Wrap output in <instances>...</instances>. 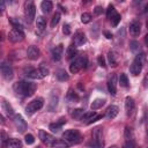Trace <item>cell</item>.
<instances>
[{
    "instance_id": "16",
    "label": "cell",
    "mask_w": 148,
    "mask_h": 148,
    "mask_svg": "<svg viewBox=\"0 0 148 148\" xmlns=\"http://www.w3.org/2000/svg\"><path fill=\"white\" fill-rule=\"evenodd\" d=\"M101 118H102V116H98L95 111H89V112H86V113L83 114L82 121L86 120L87 124H91V123H94V121H96V120H98V119H101Z\"/></svg>"
},
{
    "instance_id": "1",
    "label": "cell",
    "mask_w": 148,
    "mask_h": 148,
    "mask_svg": "<svg viewBox=\"0 0 148 148\" xmlns=\"http://www.w3.org/2000/svg\"><path fill=\"white\" fill-rule=\"evenodd\" d=\"M37 86L36 83L32 82H27V81H18L14 84V90L17 95L21 96H31L34 95Z\"/></svg>"
},
{
    "instance_id": "37",
    "label": "cell",
    "mask_w": 148,
    "mask_h": 148,
    "mask_svg": "<svg viewBox=\"0 0 148 148\" xmlns=\"http://www.w3.org/2000/svg\"><path fill=\"white\" fill-rule=\"evenodd\" d=\"M59 21H60V13L56 12L53 17H52V20H51V28H54L59 23Z\"/></svg>"
},
{
    "instance_id": "52",
    "label": "cell",
    "mask_w": 148,
    "mask_h": 148,
    "mask_svg": "<svg viewBox=\"0 0 148 148\" xmlns=\"http://www.w3.org/2000/svg\"><path fill=\"white\" fill-rule=\"evenodd\" d=\"M147 138H148V130H147Z\"/></svg>"
},
{
    "instance_id": "53",
    "label": "cell",
    "mask_w": 148,
    "mask_h": 148,
    "mask_svg": "<svg viewBox=\"0 0 148 148\" xmlns=\"http://www.w3.org/2000/svg\"><path fill=\"white\" fill-rule=\"evenodd\" d=\"M147 28H148V21H147Z\"/></svg>"
},
{
    "instance_id": "19",
    "label": "cell",
    "mask_w": 148,
    "mask_h": 148,
    "mask_svg": "<svg viewBox=\"0 0 148 148\" xmlns=\"http://www.w3.org/2000/svg\"><path fill=\"white\" fill-rule=\"evenodd\" d=\"M1 108H2L3 113H6L8 117H14V116H15V113H14V110H13L12 105H10L7 101H5V99H2V101H1Z\"/></svg>"
},
{
    "instance_id": "36",
    "label": "cell",
    "mask_w": 148,
    "mask_h": 148,
    "mask_svg": "<svg viewBox=\"0 0 148 148\" xmlns=\"http://www.w3.org/2000/svg\"><path fill=\"white\" fill-rule=\"evenodd\" d=\"M116 14H117V12H116L114 7H113L112 5H109V7H108V9H106V16H108V18L111 20Z\"/></svg>"
},
{
    "instance_id": "5",
    "label": "cell",
    "mask_w": 148,
    "mask_h": 148,
    "mask_svg": "<svg viewBox=\"0 0 148 148\" xmlns=\"http://www.w3.org/2000/svg\"><path fill=\"white\" fill-rule=\"evenodd\" d=\"M62 139L71 143H77L81 141V134L77 130H67L62 133Z\"/></svg>"
},
{
    "instance_id": "32",
    "label": "cell",
    "mask_w": 148,
    "mask_h": 148,
    "mask_svg": "<svg viewBox=\"0 0 148 148\" xmlns=\"http://www.w3.org/2000/svg\"><path fill=\"white\" fill-rule=\"evenodd\" d=\"M84 113H86V112H84L83 109H75V110L72 111L71 116H72L74 119H82V117H83Z\"/></svg>"
},
{
    "instance_id": "10",
    "label": "cell",
    "mask_w": 148,
    "mask_h": 148,
    "mask_svg": "<svg viewBox=\"0 0 148 148\" xmlns=\"http://www.w3.org/2000/svg\"><path fill=\"white\" fill-rule=\"evenodd\" d=\"M13 121H14V125H15V127L18 132H24L27 130V123L22 118L21 114H15L13 117Z\"/></svg>"
},
{
    "instance_id": "46",
    "label": "cell",
    "mask_w": 148,
    "mask_h": 148,
    "mask_svg": "<svg viewBox=\"0 0 148 148\" xmlns=\"http://www.w3.org/2000/svg\"><path fill=\"white\" fill-rule=\"evenodd\" d=\"M104 35H105V37L108 39H112V34H110L109 31H104Z\"/></svg>"
},
{
    "instance_id": "2",
    "label": "cell",
    "mask_w": 148,
    "mask_h": 148,
    "mask_svg": "<svg viewBox=\"0 0 148 148\" xmlns=\"http://www.w3.org/2000/svg\"><path fill=\"white\" fill-rule=\"evenodd\" d=\"M145 59H146L145 53H139V54H136V56H135V58H134L133 62H132V64H131V66H130V72H131V74H132V75L136 76V75H139V74L141 73L142 67H143Z\"/></svg>"
},
{
    "instance_id": "21",
    "label": "cell",
    "mask_w": 148,
    "mask_h": 148,
    "mask_svg": "<svg viewBox=\"0 0 148 148\" xmlns=\"http://www.w3.org/2000/svg\"><path fill=\"white\" fill-rule=\"evenodd\" d=\"M65 124H66V119H65V118H60V119L57 120L56 123L50 124V130H51L52 132H59V131L61 130L62 125H65Z\"/></svg>"
},
{
    "instance_id": "33",
    "label": "cell",
    "mask_w": 148,
    "mask_h": 148,
    "mask_svg": "<svg viewBox=\"0 0 148 148\" xmlns=\"http://www.w3.org/2000/svg\"><path fill=\"white\" fill-rule=\"evenodd\" d=\"M57 79H58L59 81H67V80L69 79V76H68V74L66 73L65 69H59V71L57 72Z\"/></svg>"
},
{
    "instance_id": "48",
    "label": "cell",
    "mask_w": 148,
    "mask_h": 148,
    "mask_svg": "<svg viewBox=\"0 0 148 148\" xmlns=\"http://www.w3.org/2000/svg\"><path fill=\"white\" fill-rule=\"evenodd\" d=\"M145 43H146V45L148 46V34L145 36Z\"/></svg>"
},
{
    "instance_id": "12",
    "label": "cell",
    "mask_w": 148,
    "mask_h": 148,
    "mask_svg": "<svg viewBox=\"0 0 148 148\" xmlns=\"http://www.w3.org/2000/svg\"><path fill=\"white\" fill-rule=\"evenodd\" d=\"M27 57L30 59V60H37L39 57H40V50L35 46V45H31L28 47L27 50Z\"/></svg>"
},
{
    "instance_id": "35",
    "label": "cell",
    "mask_w": 148,
    "mask_h": 148,
    "mask_svg": "<svg viewBox=\"0 0 148 148\" xmlns=\"http://www.w3.org/2000/svg\"><path fill=\"white\" fill-rule=\"evenodd\" d=\"M54 148H68V143L65 140H56L52 145Z\"/></svg>"
},
{
    "instance_id": "17",
    "label": "cell",
    "mask_w": 148,
    "mask_h": 148,
    "mask_svg": "<svg viewBox=\"0 0 148 148\" xmlns=\"http://www.w3.org/2000/svg\"><path fill=\"white\" fill-rule=\"evenodd\" d=\"M62 53H64V46H62L61 44L57 45L56 47L52 49V52H51L52 59H53L54 61H59V60L61 59V57H62Z\"/></svg>"
},
{
    "instance_id": "11",
    "label": "cell",
    "mask_w": 148,
    "mask_h": 148,
    "mask_svg": "<svg viewBox=\"0 0 148 148\" xmlns=\"http://www.w3.org/2000/svg\"><path fill=\"white\" fill-rule=\"evenodd\" d=\"M38 135H39L40 141H42L43 143L47 145V146H52L53 142L56 141V139L53 138V135H51L50 133H47V132H45V131H43V130H39V131H38Z\"/></svg>"
},
{
    "instance_id": "39",
    "label": "cell",
    "mask_w": 148,
    "mask_h": 148,
    "mask_svg": "<svg viewBox=\"0 0 148 148\" xmlns=\"http://www.w3.org/2000/svg\"><path fill=\"white\" fill-rule=\"evenodd\" d=\"M91 21V15L89 13H83L81 15V22L82 23H89Z\"/></svg>"
},
{
    "instance_id": "47",
    "label": "cell",
    "mask_w": 148,
    "mask_h": 148,
    "mask_svg": "<svg viewBox=\"0 0 148 148\" xmlns=\"http://www.w3.org/2000/svg\"><path fill=\"white\" fill-rule=\"evenodd\" d=\"M143 83H145V87H148V74L145 76V79H143Z\"/></svg>"
},
{
    "instance_id": "14",
    "label": "cell",
    "mask_w": 148,
    "mask_h": 148,
    "mask_svg": "<svg viewBox=\"0 0 148 148\" xmlns=\"http://www.w3.org/2000/svg\"><path fill=\"white\" fill-rule=\"evenodd\" d=\"M140 32H141V23L138 20H133L130 23V34L133 37H136L140 35Z\"/></svg>"
},
{
    "instance_id": "54",
    "label": "cell",
    "mask_w": 148,
    "mask_h": 148,
    "mask_svg": "<svg viewBox=\"0 0 148 148\" xmlns=\"http://www.w3.org/2000/svg\"><path fill=\"white\" fill-rule=\"evenodd\" d=\"M147 148H148V147H147Z\"/></svg>"
},
{
    "instance_id": "3",
    "label": "cell",
    "mask_w": 148,
    "mask_h": 148,
    "mask_svg": "<svg viewBox=\"0 0 148 148\" xmlns=\"http://www.w3.org/2000/svg\"><path fill=\"white\" fill-rule=\"evenodd\" d=\"M25 75L29 79H34V80H38V79H43L46 75H49V69L46 67H39L38 69L36 68H29L25 69Z\"/></svg>"
},
{
    "instance_id": "28",
    "label": "cell",
    "mask_w": 148,
    "mask_h": 148,
    "mask_svg": "<svg viewBox=\"0 0 148 148\" xmlns=\"http://www.w3.org/2000/svg\"><path fill=\"white\" fill-rule=\"evenodd\" d=\"M66 98L69 101V102H77L79 101V95L75 92V91H73V89H69L68 90V92H67V95H66Z\"/></svg>"
},
{
    "instance_id": "26",
    "label": "cell",
    "mask_w": 148,
    "mask_h": 148,
    "mask_svg": "<svg viewBox=\"0 0 148 148\" xmlns=\"http://www.w3.org/2000/svg\"><path fill=\"white\" fill-rule=\"evenodd\" d=\"M124 136H125V142H128V141H135L134 140V134H133V131L131 127H125V132H124Z\"/></svg>"
},
{
    "instance_id": "8",
    "label": "cell",
    "mask_w": 148,
    "mask_h": 148,
    "mask_svg": "<svg viewBox=\"0 0 148 148\" xmlns=\"http://www.w3.org/2000/svg\"><path fill=\"white\" fill-rule=\"evenodd\" d=\"M0 71H1V75H2V77H3L5 80L9 81V80L13 79V76H14V72H13L12 66H10L8 62L2 61L1 65H0Z\"/></svg>"
},
{
    "instance_id": "24",
    "label": "cell",
    "mask_w": 148,
    "mask_h": 148,
    "mask_svg": "<svg viewBox=\"0 0 148 148\" xmlns=\"http://www.w3.org/2000/svg\"><path fill=\"white\" fill-rule=\"evenodd\" d=\"M104 104H105V99H104V98H96V99H94V101L91 102L90 108H91V110L94 111V110H97V109L102 108Z\"/></svg>"
},
{
    "instance_id": "31",
    "label": "cell",
    "mask_w": 148,
    "mask_h": 148,
    "mask_svg": "<svg viewBox=\"0 0 148 148\" xmlns=\"http://www.w3.org/2000/svg\"><path fill=\"white\" fill-rule=\"evenodd\" d=\"M40 7H42V10H43L44 13H50L51 9H52V7H53V5H52L51 1L45 0V1H43V2L40 3Z\"/></svg>"
},
{
    "instance_id": "44",
    "label": "cell",
    "mask_w": 148,
    "mask_h": 148,
    "mask_svg": "<svg viewBox=\"0 0 148 148\" xmlns=\"http://www.w3.org/2000/svg\"><path fill=\"white\" fill-rule=\"evenodd\" d=\"M62 32H64L65 35H69V34H71V29H69V25H68V24H64V27H62Z\"/></svg>"
},
{
    "instance_id": "13",
    "label": "cell",
    "mask_w": 148,
    "mask_h": 148,
    "mask_svg": "<svg viewBox=\"0 0 148 148\" xmlns=\"http://www.w3.org/2000/svg\"><path fill=\"white\" fill-rule=\"evenodd\" d=\"M135 110V102L131 96H127L125 98V111L127 116H132Z\"/></svg>"
},
{
    "instance_id": "20",
    "label": "cell",
    "mask_w": 148,
    "mask_h": 148,
    "mask_svg": "<svg viewBox=\"0 0 148 148\" xmlns=\"http://www.w3.org/2000/svg\"><path fill=\"white\" fill-rule=\"evenodd\" d=\"M86 36H84V34L83 32H81V31H76L75 32V35H74V45L75 46H81V45H83L84 43H86Z\"/></svg>"
},
{
    "instance_id": "30",
    "label": "cell",
    "mask_w": 148,
    "mask_h": 148,
    "mask_svg": "<svg viewBox=\"0 0 148 148\" xmlns=\"http://www.w3.org/2000/svg\"><path fill=\"white\" fill-rule=\"evenodd\" d=\"M57 105H58V96L52 95L49 102V111H53L57 108Z\"/></svg>"
},
{
    "instance_id": "27",
    "label": "cell",
    "mask_w": 148,
    "mask_h": 148,
    "mask_svg": "<svg viewBox=\"0 0 148 148\" xmlns=\"http://www.w3.org/2000/svg\"><path fill=\"white\" fill-rule=\"evenodd\" d=\"M76 53H77V50H76V46H75L74 44H72V45H69V46L67 47L66 54H67V58H68V59L74 58V57L76 56Z\"/></svg>"
},
{
    "instance_id": "9",
    "label": "cell",
    "mask_w": 148,
    "mask_h": 148,
    "mask_svg": "<svg viewBox=\"0 0 148 148\" xmlns=\"http://www.w3.org/2000/svg\"><path fill=\"white\" fill-rule=\"evenodd\" d=\"M24 38V34L22 30H18V29H12L8 34V39L12 42V43H18L21 40H23Z\"/></svg>"
},
{
    "instance_id": "18",
    "label": "cell",
    "mask_w": 148,
    "mask_h": 148,
    "mask_svg": "<svg viewBox=\"0 0 148 148\" xmlns=\"http://www.w3.org/2000/svg\"><path fill=\"white\" fill-rule=\"evenodd\" d=\"M118 112H119L118 106H116V105H110V106L106 109V111H105V118L109 119V120L114 119V118L117 117Z\"/></svg>"
},
{
    "instance_id": "23",
    "label": "cell",
    "mask_w": 148,
    "mask_h": 148,
    "mask_svg": "<svg viewBox=\"0 0 148 148\" xmlns=\"http://www.w3.org/2000/svg\"><path fill=\"white\" fill-rule=\"evenodd\" d=\"M7 148H22V141L20 139L12 138V139L8 140Z\"/></svg>"
},
{
    "instance_id": "49",
    "label": "cell",
    "mask_w": 148,
    "mask_h": 148,
    "mask_svg": "<svg viewBox=\"0 0 148 148\" xmlns=\"http://www.w3.org/2000/svg\"><path fill=\"white\" fill-rule=\"evenodd\" d=\"M0 6H1L0 8H1V12H2V10H3V8H5V2H3V1H1V3H0Z\"/></svg>"
},
{
    "instance_id": "15",
    "label": "cell",
    "mask_w": 148,
    "mask_h": 148,
    "mask_svg": "<svg viewBox=\"0 0 148 148\" xmlns=\"http://www.w3.org/2000/svg\"><path fill=\"white\" fill-rule=\"evenodd\" d=\"M108 90L112 96L116 95V92H117V76H116V74H112L109 77V80H108Z\"/></svg>"
},
{
    "instance_id": "25",
    "label": "cell",
    "mask_w": 148,
    "mask_h": 148,
    "mask_svg": "<svg viewBox=\"0 0 148 148\" xmlns=\"http://www.w3.org/2000/svg\"><path fill=\"white\" fill-rule=\"evenodd\" d=\"M36 27H37V30L39 31H43L46 27V21L44 18V16H37L36 18Z\"/></svg>"
},
{
    "instance_id": "4",
    "label": "cell",
    "mask_w": 148,
    "mask_h": 148,
    "mask_svg": "<svg viewBox=\"0 0 148 148\" xmlns=\"http://www.w3.org/2000/svg\"><path fill=\"white\" fill-rule=\"evenodd\" d=\"M43 105H44V99L42 98V97H38V98H35V99H32L28 105H27V108H25V113L27 114H34L36 111H38V110H40L42 108H43Z\"/></svg>"
},
{
    "instance_id": "22",
    "label": "cell",
    "mask_w": 148,
    "mask_h": 148,
    "mask_svg": "<svg viewBox=\"0 0 148 148\" xmlns=\"http://www.w3.org/2000/svg\"><path fill=\"white\" fill-rule=\"evenodd\" d=\"M108 60H109V62H110V65L112 67H116L118 65V56H117V53L114 51H110L108 53Z\"/></svg>"
},
{
    "instance_id": "38",
    "label": "cell",
    "mask_w": 148,
    "mask_h": 148,
    "mask_svg": "<svg viewBox=\"0 0 148 148\" xmlns=\"http://www.w3.org/2000/svg\"><path fill=\"white\" fill-rule=\"evenodd\" d=\"M8 138H7V135H6V133L2 131L1 132V147L2 148H7V143H8Z\"/></svg>"
},
{
    "instance_id": "6",
    "label": "cell",
    "mask_w": 148,
    "mask_h": 148,
    "mask_svg": "<svg viewBox=\"0 0 148 148\" xmlns=\"http://www.w3.org/2000/svg\"><path fill=\"white\" fill-rule=\"evenodd\" d=\"M87 65V58L86 57H76L69 65V72L72 74L77 73L80 69H82L83 67H86Z\"/></svg>"
},
{
    "instance_id": "45",
    "label": "cell",
    "mask_w": 148,
    "mask_h": 148,
    "mask_svg": "<svg viewBox=\"0 0 148 148\" xmlns=\"http://www.w3.org/2000/svg\"><path fill=\"white\" fill-rule=\"evenodd\" d=\"M102 12H103V8L101 6H96L95 7V10H94L95 15H99V14H102Z\"/></svg>"
},
{
    "instance_id": "34",
    "label": "cell",
    "mask_w": 148,
    "mask_h": 148,
    "mask_svg": "<svg viewBox=\"0 0 148 148\" xmlns=\"http://www.w3.org/2000/svg\"><path fill=\"white\" fill-rule=\"evenodd\" d=\"M118 82L120 83L121 87H128V79H127V75L121 73L119 75V79H118Z\"/></svg>"
},
{
    "instance_id": "7",
    "label": "cell",
    "mask_w": 148,
    "mask_h": 148,
    "mask_svg": "<svg viewBox=\"0 0 148 148\" xmlns=\"http://www.w3.org/2000/svg\"><path fill=\"white\" fill-rule=\"evenodd\" d=\"M35 14H36L35 3L32 1H25L24 2V15L29 23L32 22V20L35 18Z\"/></svg>"
},
{
    "instance_id": "51",
    "label": "cell",
    "mask_w": 148,
    "mask_h": 148,
    "mask_svg": "<svg viewBox=\"0 0 148 148\" xmlns=\"http://www.w3.org/2000/svg\"><path fill=\"white\" fill-rule=\"evenodd\" d=\"M109 148H118L117 146H111V147H109Z\"/></svg>"
},
{
    "instance_id": "29",
    "label": "cell",
    "mask_w": 148,
    "mask_h": 148,
    "mask_svg": "<svg viewBox=\"0 0 148 148\" xmlns=\"http://www.w3.org/2000/svg\"><path fill=\"white\" fill-rule=\"evenodd\" d=\"M9 22H10V24L13 25L14 29H18V30H22V31H23V25H22V23L20 22L18 18L10 17V18H9Z\"/></svg>"
},
{
    "instance_id": "42",
    "label": "cell",
    "mask_w": 148,
    "mask_h": 148,
    "mask_svg": "<svg viewBox=\"0 0 148 148\" xmlns=\"http://www.w3.org/2000/svg\"><path fill=\"white\" fill-rule=\"evenodd\" d=\"M24 139H25L27 145H32V143L35 142V138H34V135H32V134H25Z\"/></svg>"
},
{
    "instance_id": "41",
    "label": "cell",
    "mask_w": 148,
    "mask_h": 148,
    "mask_svg": "<svg viewBox=\"0 0 148 148\" xmlns=\"http://www.w3.org/2000/svg\"><path fill=\"white\" fill-rule=\"evenodd\" d=\"M131 50L133 51V52H136V51H139L140 50V45H139V43L136 42V40H133V42H131Z\"/></svg>"
},
{
    "instance_id": "40",
    "label": "cell",
    "mask_w": 148,
    "mask_h": 148,
    "mask_svg": "<svg viewBox=\"0 0 148 148\" xmlns=\"http://www.w3.org/2000/svg\"><path fill=\"white\" fill-rule=\"evenodd\" d=\"M120 20H121V16L117 13V14L111 18V23H112V25H113V27H117V25H118V23L120 22Z\"/></svg>"
},
{
    "instance_id": "50",
    "label": "cell",
    "mask_w": 148,
    "mask_h": 148,
    "mask_svg": "<svg viewBox=\"0 0 148 148\" xmlns=\"http://www.w3.org/2000/svg\"><path fill=\"white\" fill-rule=\"evenodd\" d=\"M147 12H148V3L145 6V13H147Z\"/></svg>"
},
{
    "instance_id": "43",
    "label": "cell",
    "mask_w": 148,
    "mask_h": 148,
    "mask_svg": "<svg viewBox=\"0 0 148 148\" xmlns=\"http://www.w3.org/2000/svg\"><path fill=\"white\" fill-rule=\"evenodd\" d=\"M97 62H98V65L101 66V67H106V62H105V59H104V57L103 56H98V58H97Z\"/></svg>"
}]
</instances>
